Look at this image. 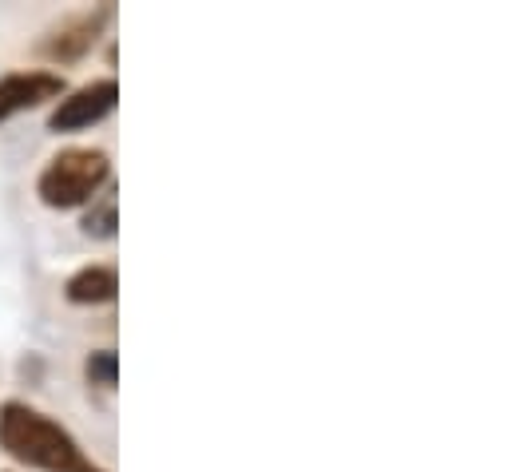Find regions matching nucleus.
Segmentation results:
<instances>
[{"mask_svg": "<svg viewBox=\"0 0 512 472\" xmlns=\"http://www.w3.org/2000/svg\"><path fill=\"white\" fill-rule=\"evenodd\" d=\"M0 449L12 461L44 472H104L80 453V445L68 429H60L52 417H44L20 401L0 405Z\"/></svg>", "mask_w": 512, "mask_h": 472, "instance_id": "nucleus-1", "label": "nucleus"}, {"mask_svg": "<svg viewBox=\"0 0 512 472\" xmlns=\"http://www.w3.org/2000/svg\"><path fill=\"white\" fill-rule=\"evenodd\" d=\"M108 171H112V163H108V155L96 151V147L60 151V155L44 167V175H40V199H44L48 207H60V211L80 207V203H88V199L108 183Z\"/></svg>", "mask_w": 512, "mask_h": 472, "instance_id": "nucleus-2", "label": "nucleus"}, {"mask_svg": "<svg viewBox=\"0 0 512 472\" xmlns=\"http://www.w3.org/2000/svg\"><path fill=\"white\" fill-rule=\"evenodd\" d=\"M116 100H120L116 80H92V84H84L80 92H72L56 104V112L48 116V127L52 131H84L104 116H112Z\"/></svg>", "mask_w": 512, "mask_h": 472, "instance_id": "nucleus-3", "label": "nucleus"}, {"mask_svg": "<svg viewBox=\"0 0 512 472\" xmlns=\"http://www.w3.org/2000/svg\"><path fill=\"white\" fill-rule=\"evenodd\" d=\"M64 96V80L56 72H16L0 80V119L40 108L44 100H60Z\"/></svg>", "mask_w": 512, "mask_h": 472, "instance_id": "nucleus-4", "label": "nucleus"}, {"mask_svg": "<svg viewBox=\"0 0 512 472\" xmlns=\"http://www.w3.org/2000/svg\"><path fill=\"white\" fill-rule=\"evenodd\" d=\"M108 16H112V8H96V12L72 16L68 24H60V28L44 40V56H52V60H80V56L96 44V36H100V28L108 24Z\"/></svg>", "mask_w": 512, "mask_h": 472, "instance_id": "nucleus-5", "label": "nucleus"}, {"mask_svg": "<svg viewBox=\"0 0 512 472\" xmlns=\"http://www.w3.org/2000/svg\"><path fill=\"white\" fill-rule=\"evenodd\" d=\"M116 290H120V278H116L112 266H84V270L72 274L68 286H64L68 302H76V306H100V302H112Z\"/></svg>", "mask_w": 512, "mask_h": 472, "instance_id": "nucleus-6", "label": "nucleus"}, {"mask_svg": "<svg viewBox=\"0 0 512 472\" xmlns=\"http://www.w3.org/2000/svg\"><path fill=\"white\" fill-rule=\"evenodd\" d=\"M116 369H120V361L112 350H100V354L88 357V381L92 385H116Z\"/></svg>", "mask_w": 512, "mask_h": 472, "instance_id": "nucleus-7", "label": "nucleus"}, {"mask_svg": "<svg viewBox=\"0 0 512 472\" xmlns=\"http://www.w3.org/2000/svg\"><path fill=\"white\" fill-rule=\"evenodd\" d=\"M84 231H88V235H104V238H108L112 231H116V207L108 203V207H104L100 215L92 211V215L84 219Z\"/></svg>", "mask_w": 512, "mask_h": 472, "instance_id": "nucleus-8", "label": "nucleus"}]
</instances>
